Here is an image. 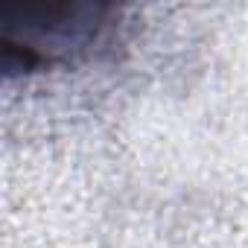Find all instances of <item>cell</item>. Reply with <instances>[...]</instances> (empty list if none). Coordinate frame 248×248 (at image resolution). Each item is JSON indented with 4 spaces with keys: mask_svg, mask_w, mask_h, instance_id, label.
<instances>
[{
    "mask_svg": "<svg viewBox=\"0 0 248 248\" xmlns=\"http://www.w3.org/2000/svg\"><path fill=\"white\" fill-rule=\"evenodd\" d=\"M123 9L108 3H6L0 6L3 76H30L79 64L111 47Z\"/></svg>",
    "mask_w": 248,
    "mask_h": 248,
    "instance_id": "obj_1",
    "label": "cell"
}]
</instances>
